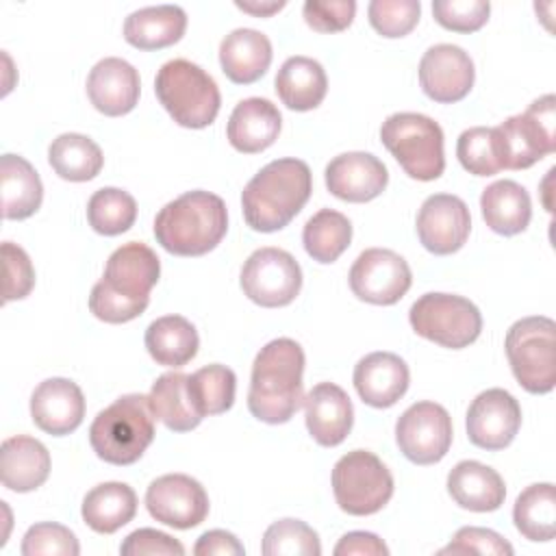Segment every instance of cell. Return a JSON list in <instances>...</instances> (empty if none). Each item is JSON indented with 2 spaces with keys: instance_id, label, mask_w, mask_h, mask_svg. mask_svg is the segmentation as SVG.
I'll return each instance as SVG.
<instances>
[{
  "instance_id": "6da1fadb",
  "label": "cell",
  "mask_w": 556,
  "mask_h": 556,
  "mask_svg": "<svg viewBox=\"0 0 556 556\" xmlns=\"http://www.w3.org/2000/svg\"><path fill=\"white\" fill-rule=\"evenodd\" d=\"M159 276L161 261L152 248L141 241L124 243L109 256L104 276L93 285L89 311L106 324L130 321L148 308Z\"/></svg>"
},
{
  "instance_id": "7a4b0ae2",
  "label": "cell",
  "mask_w": 556,
  "mask_h": 556,
  "mask_svg": "<svg viewBox=\"0 0 556 556\" xmlns=\"http://www.w3.org/2000/svg\"><path fill=\"white\" fill-rule=\"evenodd\" d=\"M304 350L298 341L280 337L261 348L252 363L248 408L265 424H287L304 404Z\"/></svg>"
},
{
  "instance_id": "3957f363",
  "label": "cell",
  "mask_w": 556,
  "mask_h": 556,
  "mask_svg": "<svg viewBox=\"0 0 556 556\" xmlns=\"http://www.w3.org/2000/svg\"><path fill=\"white\" fill-rule=\"evenodd\" d=\"M313 176L300 159H276L261 167L241 191L245 224L256 232L285 228L308 202Z\"/></svg>"
},
{
  "instance_id": "277c9868",
  "label": "cell",
  "mask_w": 556,
  "mask_h": 556,
  "mask_svg": "<svg viewBox=\"0 0 556 556\" xmlns=\"http://www.w3.org/2000/svg\"><path fill=\"white\" fill-rule=\"evenodd\" d=\"M228 230V211L211 191H187L167 202L154 217V237L176 256H202L217 248Z\"/></svg>"
},
{
  "instance_id": "5b68a950",
  "label": "cell",
  "mask_w": 556,
  "mask_h": 556,
  "mask_svg": "<svg viewBox=\"0 0 556 556\" xmlns=\"http://www.w3.org/2000/svg\"><path fill=\"white\" fill-rule=\"evenodd\" d=\"M154 419L148 395H122L96 415L89 428V443L104 463L132 465L154 439Z\"/></svg>"
},
{
  "instance_id": "8992f818",
  "label": "cell",
  "mask_w": 556,
  "mask_h": 556,
  "mask_svg": "<svg viewBox=\"0 0 556 556\" xmlns=\"http://www.w3.org/2000/svg\"><path fill=\"white\" fill-rule=\"evenodd\" d=\"M154 91L172 119L185 128H206L219 113L222 96L217 83L187 59L163 63L154 78Z\"/></svg>"
},
{
  "instance_id": "52a82bcc",
  "label": "cell",
  "mask_w": 556,
  "mask_h": 556,
  "mask_svg": "<svg viewBox=\"0 0 556 556\" xmlns=\"http://www.w3.org/2000/svg\"><path fill=\"white\" fill-rule=\"evenodd\" d=\"M380 139L410 178L428 182L443 174V130L432 117L421 113H393L382 122Z\"/></svg>"
},
{
  "instance_id": "ba28073f",
  "label": "cell",
  "mask_w": 556,
  "mask_h": 556,
  "mask_svg": "<svg viewBox=\"0 0 556 556\" xmlns=\"http://www.w3.org/2000/svg\"><path fill=\"white\" fill-rule=\"evenodd\" d=\"M556 98L534 100L523 113L510 115L493 128L502 169H526L556 150Z\"/></svg>"
},
{
  "instance_id": "9c48e42d",
  "label": "cell",
  "mask_w": 556,
  "mask_h": 556,
  "mask_svg": "<svg viewBox=\"0 0 556 556\" xmlns=\"http://www.w3.org/2000/svg\"><path fill=\"white\" fill-rule=\"evenodd\" d=\"M506 356L517 382L534 395L556 384V324L545 315L517 319L506 332Z\"/></svg>"
},
{
  "instance_id": "30bf717a",
  "label": "cell",
  "mask_w": 556,
  "mask_h": 556,
  "mask_svg": "<svg viewBox=\"0 0 556 556\" xmlns=\"http://www.w3.org/2000/svg\"><path fill=\"white\" fill-rule=\"evenodd\" d=\"M332 493L343 513L374 515L391 500L393 476L374 452L352 450L334 463Z\"/></svg>"
},
{
  "instance_id": "8fae6325",
  "label": "cell",
  "mask_w": 556,
  "mask_h": 556,
  "mask_svg": "<svg viewBox=\"0 0 556 556\" xmlns=\"http://www.w3.org/2000/svg\"><path fill=\"white\" fill-rule=\"evenodd\" d=\"M408 321L419 337L450 350L467 348L482 330L478 306L454 293H424L413 302Z\"/></svg>"
},
{
  "instance_id": "7c38bea8",
  "label": "cell",
  "mask_w": 556,
  "mask_h": 556,
  "mask_svg": "<svg viewBox=\"0 0 556 556\" xmlns=\"http://www.w3.org/2000/svg\"><path fill=\"white\" fill-rule=\"evenodd\" d=\"M239 282L248 300L265 308H278L298 298L302 269L287 250L258 248L245 258Z\"/></svg>"
},
{
  "instance_id": "4fadbf2b",
  "label": "cell",
  "mask_w": 556,
  "mask_h": 556,
  "mask_svg": "<svg viewBox=\"0 0 556 556\" xmlns=\"http://www.w3.org/2000/svg\"><path fill=\"white\" fill-rule=\"evenodd\" d=\"M452 417L437 402L410 404L395 424L400 452L415 465L439 463L452 445Z\"/></svg>"
},
{
  "instance_id": "5bb4252c",
  "label": "cell",
  "mask_w": 556,
  "mask_h": 556,
  "mask_svg": "<svg viewBox=\"0 0 556 556\" xmlns=\"http://www.w3.org/2000/svg\"><path fill=\"white\" fill-rule=\"evenodd\" d=\"M348 280L358 300L391 306L406 295L413 274L408 263L397 252L387 248H369L356 256Z\"/></svg>"
},
{
  "instance_id": "9a60e30c",
  "label": "cell",
  "mask_w": 556,
  "mask_h": 556,
  "mask_svg": "<svg viewBox=\"0 0 556 556\" xmlns=\"http://www.w3.org/2000/svg\"><path fill=\"white\" fill-rule=\"evenodd\" d=\"M146 508L152 519L176 530H189L206 519L208 495L195 478L187 473H165L150 482Z\"/></svg>"
},
{
  "instance_id": "2e32d148",
  "label": "cell",
  "mask_w": 556,
  "mask_h": 556,
  "mask_svg": "<svg viewBox=\"0 0 556 556\" xmlns=\"http://www.w3.org/2000/svg\"><path fill=\"white\" fill-rule=\"evenodd\" d=\"M465 426L476 447L489 452L504 450L519 432L521 406L508 391L486 389L469 404Z\"/></svg>"
},
{
  "instance_id": "e0dca14e",
  "label": "cell",
  "mask_w": 556,
  "mask_h": 556,
  "mask_svg": "<svg viewBox=\"0 0 556 556\" xmlns=\"http://www.w3.org/2000/svg\"><path fill=\"white\" fill-rule=\"evenodd\" d=\"M473 78L471 56L454 43L430 46L419 61V85L430 100L441 104L463 100L471 91Z\"/></svg>"
},
{
  "instance_id": "ac0fdd59",
  "label": "cell",
  "mask_w": 556,
  "mask_h": 556,
  "mask_svg": "<svg viewBox=\"0 0 556 556\" xmlns=\"http://www.w3.org/2000/svg\"><path fill=\"white\" fill-rule=\"evenodd\" d=\"M471 230V215L467 204L452 193H434L424 200L417 213V237L421 245L445 256L458 252Z\"/></svg>"
},
{
  "instance_id": "d6986e66",
  "label": "cell",
  "mask_w": 556,
  "mask_h": 556,
  "mask_svg": "<svg viewBox=\"0 0 556 556\" xmlns=\"http://www.w3.org/2000/svg\"><path fill=\"white\" fill-rule=\"evenodd\" d=\"M30 417L35 426L52 437L74 432L85 417V395L74 380L48 378L30 395Z\"/></svg>"
},
{
  "instance_id": "ffe728a7",
  "label": "cell",
  "mask_w": 556,
  "mask_h": 556,
  "mask_svg": "<svg viewBox=\"0 0 556 556\" xmlns=\"http://www.w3.org/2000/svg\"><path fill=\"white\" fill-rule=\"evenodd\" d=\"M389 182L384 163L369 152H343L326 165L328 191L345 202H369Z\"/></svg>"
},
{
  "instance_id": "44dd1931",
  "label": "cell",
  "mask_w": 556,
  "mask_h": 556,
  "mask_svg": "<svg viewBox=\"0 0 556 556\" xmlns=\"http://www.w3.org/2000/svg\"><path fill=\"white\" fill-rule=\"evenodd\" d=\"M139 72L119 56L98 61L87 76V96L91 104L109 117L130 113L139 102Z\"/></svg>"
},
{
  "instance_id": "7402d4cb",
  "label": "cell",
  "mask_w": 556,
  "mask_h": 556,
  "mask_svg": "<svg viewBox=\"0 0 556 556\" xmlns=\"http://www.w3.org/2000/svg\"><path fill=\"white\" fill-rule=\"evenodd\" d=\"M304 419L308 434L324 447L345 441L354 424V408L348 393L334 382L315 384L304 397Z\"/></svg>"
},
{
  "instance_id": "603a6c76",
  "label": "cell",
  "mask_w": 556,
  "mask_h": 556,
  "mask_svg": "<svg viewBox=\"0 0 556 556\" xmlns=\"http://www.w3.org/2000/svg\"><path fill=\"white\" fill-rule=\"evenodd\" d=\"M352 380L365 404L374 408H389L406 393L410 371L397 354L371 352L356 363Z\"/></svg>"
},
{
  "instance_id": "cb8c5ba5",
  "label": "cell",
  "mask_w": 556,
  "mask_h": 556,
  "mask_svg": "<svg viewBox=\"0 0 556 556\" xmlns=\"http://www.w3.org/2000/svg\"><path fill=\"white\" fill-rule=\"evenodd\" d=\"M282 117L276 104L265 98L241 100L228 117V141L243 154H256L267 150L280 132Z\"/></svg>"
},
{
  "instance_id": "d4e9b609",
  "label": "cell",
  "mask_w": 556,
  "mask_h": 556,
  "mask_svg": "<svg viewBox=\"0 0 556 556\" xmlns=\"http://www.w3.org/2000/svg\"><path fill=\"white\" fill-rule=\"evenodd\" d=\"M50 476V452L33 437H9L0 445V478L9 491L28 493Z\"/></svg>"
},
{
  "instance_id": "484cf974",
  "label": "cell",
  "mask_w": 556,
  "mask_h": 556,
  "mask_svg": "<svg viewBox=\"0 0 556 556\" xmlns=\"http://www.w3.org/2000/svg\"><path fill=\"white\" fill-rule=\"evenodd\" d=\"M447 493L460 508L491 513L504 504L506 486L493 467L478 460H460L447 473Z\"/></svg>"
},
{
  "instance_id": "4316f807",
  "label": "cell",
  "mask_w": 556,
  "mask_h": 556,
  "mask_svg": "<svg viewBox=\"0 0 556 556\" xmlns=\"http://www.w3.org/2000/svg\"><path fill=\"white\" fill-rule=\"evenodd\" d=\"M271 41L254 28H235L219 43V65L237 85L256 83L271 63Z\"/></svg>"
},
{
  "instance_id": "83f0119b",
  "label": "cell",
  "mask_w": 556,
  "mask_h": 556,
  "mask_svg": "<svg viewBox=\"0 0 556 556\" xmlns=\"http://www.w3.org/2000/svg\"><path fill=\"white\" fill-rule=\"evenodd\" d=\"M187 13L178 4H156L132 11L124 22V39L139 50H161L182 39Z\"/></svg>"
},
{
  "instance_id": "f1b7e54d",
  "label": "cell",
  "mask_w": 556,
  "mask_h": 556,
  "mask_svg": "<svg viewBox=\"0 0 556 556\" xmlns=\"http://www.w3.org/2000/svg\"><path fill=\"white\" fill-rule=\"evenodd\" d=\"M480 211L486 226L504 237L519 235L532 217L528 191L515 180H495L480 195Z\"/></svg>"
},
{
  "instance_id": "f546056e",
  "label": "cell",
  "mask_w": 556,
  "mask_h": 556,
  "mask_svg": "<svg viewBox=\"0 0 556 556\" xmlns=\"http://www.w3.org/2000/svg\"><path fill=\"white\" fill-rule=\"evenodd\" d=\"M0 191L4 219H26L41 206L43 185L37 169L20 154H2Z\"/></svg>"
},
{
  "instance_id": "4dcf8cb0",
  "label": "cell",
  "mask_w": 556,
  "mask_h": 556,
  "mask_svg": "<svg viewBox=\"0 0 556 556\" xmlns=\"http://www.w3.org/2000/svg\"><path fill=\"white\" fill-rule=\"evenodd\" d=\"M326 91V72L321 63L311 56H289L276 74V93L291 111L317 109Z\"/></svg>"
},
{
  "instance_id": "1f68e13d",
  "label": "cell",
  "mask_w": 556,
  "mask_h": 556,
  "mask_svg": "<svg viewBox=\"0 0 556 556\" xmlns=\"http://www.w3.org/2000/svg\"><path fill=\"white\" fill-rule=\"evenodd\" d=\"M137 513V493L126 482H102L83 500V521L98 534H113Z\"/></svg>"
},
{
  "instance_id": "d6a6232c",
  "label": "cell",
  "mask_w": 556,
  "mask_h": 556,
  "mask_svg": "<svg viewBox=\"0 0 556 556\" xmlns=\"http://www.w3.org/2000/svg\"><path fill=\"white\" fill-rule=\"evenodd\" d=\"M148 354L165 367L187 365L200 348L195 326L182 315H163L146 328Z\"/></svg>"
},
{
  "instance_id": "836d02e7",
  "label": "cell",
  "mask_w": 556,
  "mask_h": 556,
  "mask_svg": "<svg viewBox=\"0 0 556 556\" xmlns=\"http://www.w3.org/2000/svg\"><path fill=\"white\" fill-rule=\"evenodd\" d=\"M187 378L182 371H167L152 382L148 393L154 417L174 432H189L202 421V415L189 400Z\"/></svg>"
},
{
  "instance_id": "e575fe53",
  "label": "cell",
  "mask_w": 556,
  "mask_h": 556,
  "mask_svg": "<svg viewBox=\"0 0 556 556\" xmlns=\"http://www.w3.org/2000/svg\"><path fill=\"white\" fill-rule=\"evenodd\" d=\"M48 161L56 176L72 182H87L96 178L104 165L100 146L80 132H63L52 139Z\"/></svg>"
},
{
  "instance_id": "d590c367",
  "label": "cell",
  "mask_w": 556,
  "mask_h": 556,
  "mask_svg": "<svg viewBox=\"0 0 556 556\" xmlns=\"http://www.w3.org/2000/svg\"><path fill=\"white\" fill-rule=\"evenodd\" d=\"M515 528L528 541H552L556 534V493L552 482L526 486L513 508Z\"/></svg>"
},
{
  "instance_id": "8d00e7d4",
  "label": "cell",
  "mask_w": 556,
  "mask_h": 556,
  "mask_svg": "<svg viewBox=\"0 0 556 556\" xmlns=\"http://www.w3.org/2000/svg\"><path fill=\"white\" fill-rule=\"evenodd\" d=\"M352 241L350 219L332 208L317 211L302 230L306 254L317 263H334Z\"/></svg>"
},
{
  "instance_id": "74e56055",
  "label": "cell",
  "mask_w": 556,
  "mask_h": 556,
  "mask_svg": "<svg viewBox=\"0 0 556 556\" xmlns=\"http://www.w3.org/2000/svg\"><path fill=\"white\" fill-rule=\"evenodd\" d=\"M187 391L193 408L202 417L219 415L226 413L235 402L237 376L230 367L213 363L200 367L187 378Z\"/></svg>"
},
{
  "instance_id": "f35d334b",
  "label": "cell",
  "mask_w": 556,
  "mask_h": 556,
  "mask_svg": "<svg viewBox=\"0 0 556 556\" xmlns=\"http://www.w3.org/2000/svg\"><path fill=\"white\" fill-rule=\"evenodd\" d=\"M135 219L137 202L124 189L102 187L87 202V222L100 235H122L135 224Z\"/></svg>"
},
{
  "instance_id": "ab89813d",
  "label": "cell",
  "mask_w": 556,
  "mask_h": 556,
  "mask_svg": "<svg viewBox=\"0 0 556 556\" xmlns=\"http://www.w3.org/2000/svg\"><path fill=\"white\" fill-rule=\"evenodd\" d=\"M265 556H319L321 543L317 532L300 519L274 521L261 543Z\"/></svg>"
},
{
  "instance_id": "60d3db41",
  "label": "cell",
  "mask_w": 556,
  "mask_h": 556,
  "mask_svg": "<svg viewBox=\"0 0 556 556\" xmlns=\"http://www.w3.org/2000/svg\"><path fill=\"white\" fill-rule=\"evenodd\" d=\"M456 156L460 165L473 176H493L502 169L495 152L493 128L489 126H473L463 130L456 141Z\"/></svg>"
},
{
  "instance_id": "b9f144b4",
  "label": "cell",
  "mask_w": 556,
  "mask_h": 556,
  "mask_svg": "<svg viewBox=\"0 0 556 556\" xmlns=\"http://www.w3.org/2000/svg\"><path fill=\"white\" fill-rule=\"evenodd\" d=\"M371 28L389 39L408 35L421 15L419 0H371L367 7Z\"/></svg>"
},
{
  "instance_id": "7bdbcfd3",
  "label": "cell",
  "mask_w": 556,
  "mask_h": 556,
  "mask_svg": "<svg viewBox=\"0 0 556 556\" xmlns=\"http://www.w3.org/2000/svg\"><path fill=\"white\" fill-rule=\"evenodd\" d=\"M24 556H78L80 545L76 534L54 521H41L26 530L22 539Z\"/></svg>"
},
{
  "instance_id": "ee69618b",
  "label": "cell",
  "mask_w": 556,
  "mask_h": 556,
  "mask_svg": "<svg viewBox=\"0 0 556 556\" xmlns=\"http://www.w3.org/2000/svg\"><path fill=\"white\" fill-rule=\"evenodd\" d=\"M491 4L486 0H434V20L454 33H473L489 20Z\"/></svg>"
},
{
  "instance_id": "f6af8a7d",
  "label": "cell",
  "mask_w": 556,
  "mask_h": 556,
  "mask_svg": "<svg viewBox=\"0 0 556 556\" xmlns=\"http://www.w3.org/2000/svg\"><path fill=\"white\" fill-rule=\"evenodd\" d=\"M2 300H22L26 298L35 287V269L28 258V254L11 243H2Z\"/></svg>"
},
{
  "instance_id": "bcb514c9",
  "label": "cell",
  "mask_w": 556,
  "mask_h": 556,
  "mask_svg": "<svg viewBox=\"0 0 556 556\" xmlns=\"http://www.w3.org/2000/svg\"><path fill=\"white\" fill-rule=\"evenodd\" d=\"M439 554H491V556H513V545L497 532L478 526H465L456 530L454 539L439 549Z\"/></svg>"
},
{
  "instance_id": "7dc6e473",
  "label": "cell",
  "mask_w": 556,
  "mask_h": 556,
  "mask_svg": "<svg viewBox=\"0 0 556 556\" xmlns=\"http://www.w3.org/2000/svg\"><path fill=\"white\" fill-rule=\"evenodd\" d=\"M304 22L317 33L345 30L356 13L354 0H306L302 7Z\"/></svg>"
},
{
  "instance_id": "c3c4849f",
  "label": "cell",
  "mask_w": 556,
  "mask_h": 556,
  "mask_svg": "<svg viewBox=\"0 0 556 556\" xmlns=\"http://www.w3.org/2000/svg\"><path fill=\"white\" fill-rule=\"evenodd\" d=\"M119 554L124 556H182L185 547L174 536L154 530V528H139L130 532L124 543L119 545Z\"/></svg>"
},
{
  "instance_id": "681fc988",
  "label": "cell",
  "mask_w": 556,
  "mask_h": 556,
  "mask_svg": "<svg viewBox=\"0 0 556 556\" xmlns=\"http://www.w3.org/2000/svg\"><path fill=\"white\" fill-rule=\"evenodd\" d=\"M389 547L374 532L354 530L339 539L334 545V556H387Z\"/></svg>"
},
{
  "instance_id": "f907efd6",
  "label": "cell",
  "mask_w": 556,
  "mask_h": 556,
  "mask_svg": "<svg viewBox=\"0 0 556 556\" xmlns=\"http://www.w3.org/2000/svg\"><path fill=\"white\" fill-rule=\"evenodd\" d=\"M193 554L195 556H243L245 549L232 532L208 530L198 539Z\"/></svg>"
},
{
  "instance_id": "816d5d0a",
  "label": "cell",
  "mask_w": 556,
  "mask_h": 556,
  "mask_svg": "<svg viewBox=\"0 0 556 556\" xmlns=\"http://www.w3.org/2000/svg\"><path fill=\"white\" fill-rule=\"evenodd\" d=\"M235 4H237V9L248 11L252 15H258V17H267V15H271V13H276V11H280L285 7L282 0L280 2H239L237 0Z\"/></svg>"
}]
</instances>
